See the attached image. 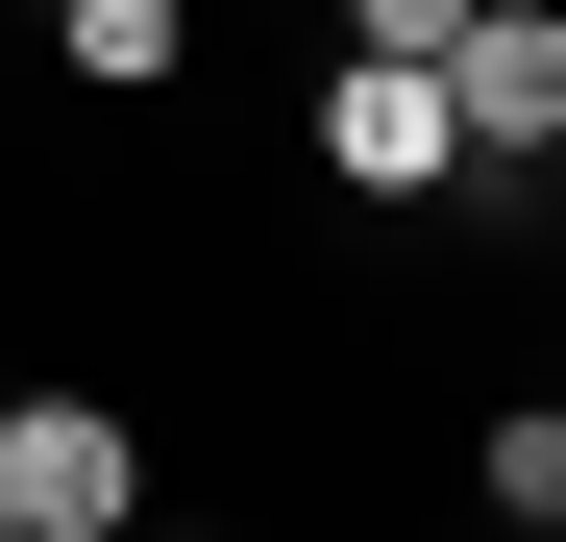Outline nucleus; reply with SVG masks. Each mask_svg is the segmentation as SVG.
Listing matches in <instances>:
<instances>
[{"label":"nucleus","mask_w":566,"mask_h":542,"mask_svg":"<svg viewBox=\"0 0 566 542\" xmlns=\"http://www.w3.org/2000/svg\"><path fill=\"white\" fill-rule=\"evenodd\" d=\"M296 148H321V198H369V222H395V198H468V124H443V50H345Z\"/></svg>","instance_id":"obj_1"},{"label":"nucleus","mask_w":566,"mask_h":542,"mask_svg":"<svg viewBox=\"0 0 566 542\" xmlns=\"http://www.w3.org/2000/svg\"><path fill=\"white\" fill-rule=\"evenodd\" d=\"M124 518H148L124 395H0V542H124Z\"/></svg>","instance_id":"obj_2"},{"label":"nucleus","mask_w":566,"mask_h":542,"mask_svg":"<svg viewBox=\"0 0 566 542\" xmlns=\"http://www.w3.org/2000/svg\"><path fill=\"white\" fill-rule=\"evenodd\" d=\"M443 124H468V173H517L566 124V0H468L443 25Z\"/></svg>","instance_id":"obj_3"},{"label":"nucleus","mask_w":566,"mask_h":542,"mask_svg":"<svg viewBox=\"0 0 566 542\" xmlns=\"http://www.w3.org/2000/svg\"><path fill=\"white\" fill-rule=\"evenodd\" d=\"M50 50L99 74V100H172V74H198V0H50Z\"/></svg>","instance_id":"obj_4"},{"label":"nucleus","mask_w":566,"mask_h":542,"mask_svg":"<svg viewBox=\"0 0 566 542\" xmlns=\"http://www.w3.org/2000/svg\"><path fill=\"white\" fill-rule=\"evenodd\" d=\"M468 518H566V395H493V419H468Z\"/></svg>","instance_id":"obj_5"},{"label":"nucleus","mask_w":566,"mask_h":542,"mask_svg":"<svg viewBox=\"0 0 566 542\" xmlns=\"http://www.w3.org/2000/svg\"><path fill=\"white\" fill-rule=\"evenodd\" d=\"M468 25V0H345V50H443Z\"/></svg>","instance_id":"obj_6"},{"label":"nucleus","mask_w":566,"mask_h":542,"mask_svg":"<svg viewBox=\"0 0 566 542\" xmlns=\"http://www.w3.org/2000/svg\"><path fill=\"white\" fill-rule=\"evenodd\" d=\"M0 25H50V0H0Z\"/></svg>","instance_id":"obj_7"},{"label":"nucleus","mask_w":566,"mask_h":542,"mask_svg":"<svg viewBox=\"0 0 566 542\" xmlns=\"http://www.w3.org/2000/svg\"><path fill=\"white\" fill-rule=\"evenodd\" d=\"M0 395H25V371H0Z\"/></svg>","instance_id":"obj_8"}]
</instances>
